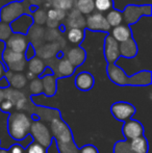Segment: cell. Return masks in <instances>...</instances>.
Segmentation results:
<instances>
[{"label":"cell","mask_w":152,"mask_h":153,"mask_svg":"<svg viewBox=\"0 0 152 153\" xmlns=\"http://www.w3.org/2000/svg\"><path fill=\"white\" fill-rule=\"evenodd\" d=\"M44 32L45 29L42 26L33 24V26L29 28L28 32H27V39L28 42L35 47V49L39 48L41 45L44 44Z\"/></svg>","instance_id":"ffe728a7"},{"label":"cell","mask_w":152,"mask_h":153,"mask_svg":"<svg viewBox=\"0 0 152 153\" xmlns=\"http://www.w3.org/2000/svg\"><path fill=\"white\" fill-rule=\"evenodd\" d=\"M29 90H30L33 96L35 95H40L43 93V83L39 77H36L35 79L30 81V85H29Z\"/></svg>","instance_id":"d6a6232c"},{"label":"cell","mask_w":152,"mask_h":153,"mask_svg":"<svg viewBox=\"0 0 152 153\" xmlns=\"http://www.w3.org/2000/svg\"><path fill=\"white\" fill-rule=\"evenodd\" d=\"M74 83L79 91L87 92L93 89L94 85H95V78H94L92 73L83 71V72H80L76 75Z\"/></svg>","instance_id":"2e32d148"},{"label":"cell","mask_w":152,"mask_h":153,"mask_svg":"<svg viewBox=\"0 0 152 153\" xmlns=\"http://www.w3.org/2000/svg\"><path fill=\"white\" fill-rule=\"evenodd\" d=\"M51 7L55 10H71L73 8V0H51Z\"/></svg>","instance_id":"4dcf8cb0"},{"label":"cell","mask_w":152,"mask_h":153,"mask_svg":"<svg viewBox=\"0 0 152 153\" xmlns=\"http://www.w3.org/2000/svg\"><path fill=\"white\" fill-rule=\"evenodd\" d=\"M78 153H99V151L94 145L87 144V145H85L83 147L79 148Z\"/></svg>","instance_id":"f35d334b"},{"label":"cell","mask_w":152,"mask_h":153,"mask_svg":"<svg viewBox=\"0 0 152 153\" xmlns=\"http://www.w3.org/2000/svg\"><path fill=\"white\" fill-rule=\"evenodd\" d=\"M94 3H95V10H97V12L101 14L110 12L115 6L114 0H94Z\"/></svg>","instance_id":"f1b7e54d"},{"label":"cell","mask_w":152,"mask_h":153,"mask_svg":"<svg viewBox=\"0 0 152 153\" xmlns=\"http://www.w3.org/2000/svg\"><path fill=\"white\" fill-rule=\"evenodd\" d=\"M6 71H7V69H6L2 64H0V78H2V77L5 75Z\"/></svg>","instance_id":"f6af8a7d"},{"label":"cell","mask_w":152,"mask_h":153,"mask_svg":"<svg viewBox=\"0 0 152 153\" xmlns=\"http://www.w3.org/2000/svg\"><path fill=\"white\" fill-rule=\"evenodd\" d=\"M55 65H56V69L53 70V73L56 78H65V77L72 76L75 72V68L70 64V62L66 57L57 59V62Z\"/></svg>","instance_id":"d6986e66"},{"label":"cell","mask_w":152,"mask_h":153,"mask_svg":"<svg viewBox=\"0 0 152 153\" xmlns=\"http://www.w3.org/2000/svg\"><path fill=\"white\" fill-rule=\"evenodd\" d=\"M67 17V12L62 10H56V21L57 22H62L64 21Z\"/></svg>","instance_id":"60d3db41"},{"label":"cell","mask_w":152,"mask_h":153,"mask_svg":"<svg viewBox=\"0 0 152 153\" xmlns=\"http://www.w3.org/2000/svg\"><path fill=\"white\" fill-rule=\"evenodd\" d=\"M85 28L89 31L110 33V26L108 25L105 16L101 13L94 12L85 18Z\"/></svg>","instance_id":"ba28073f"},{"label":"cell","mask_w":152,"mask_h":153,"mask_svg":"<svg viewBox=\"0 0 152 153\" xmlns=\"http://www.w3.org/2000/svg\"><path fill=\"white\" fill-rule=\"evenodd\" d=\"M106 73L110 80L120 87H148L152 82V73L150 70H142L129 76L117 64H108Z\"/></svg>","instance_id":"6da1fadb"},{"label":"cell","mask_w":152,"mask_h":153,"mask_svg":"<svg viewBox=\"0 0 152 153\" xmlns=\"http://www.w3.org/2000/svg\"><path fill=\"white\" fill-rule=\"evenodd\" d=\"M66 32H67V41H69L71 44H74L76 46H80L81 42L85 40V30H83V29L72 28Z\"/></svg>","instance_id":"484cf974"},{"label":"cell","mask_w":152,"mask_h":153,"mask_svg":"<svg viewBox=\"0 0 152 153\" xmlns=\"http://www.w3.org/2000/svg\"><path fill=\"white\" fill-rule=\"evenodd\" d=\"M59 24H61V23L57 22V21L48 20V19H47L46 24H45V25H46V26L48 27V28H51V29H56V28H59Z\"/></svg>","instance_id":"b9f144b4"},{"label":"cell","mask_w":152,"mask_h":153,"mask_svg":"<svg viewBox=\"0 0 152 153\" xmlns=\"http://www.w3.org/2000/svg\"><path fill=\"white\" fill-rule=\"evenodd\" d=\"M136 108L134 105L125 101H118L112 104L110 106V114L114 116L117 121L126 122L132 118L136 114Z\"/></svg>","instance_id":"9c48e42d"},{"label":"cell","mask_w":152,"mask_h":153,"mask_svg":"<svg viewBox=\"0 0 152 153\" xmlns=\"http://www.w3.org/2000/svg\"><path fill=\"white\" fill-rule=\"evenodd\" d=\"M47 150L48 149H46L44 146L33 141L25 148V153H47Z\"/></svg>","instance_id":"e575fe53"},{"label":"cell","mask_w":152,"mask_h":153,"mask_svg":"<svg viewBox=\"0 0 152 153\" xmlns=\"http://www.w3.org/2000/svg\"><path fill=\"white\" fill-rule=\"evenodd\" d=\"M31 18L33 20V24L42 26V25L46 24L47 21V14L44 7H39L36 12L31 14Z\"/></svg>","instance_id":"f546056e"},{"label":"cell","mask_w":152,"mask_h":153,"mask_svg":"<svg viewBox=\"0 0 152 153\" xmlns=\"http://www.w3.org/2000/svg\"><path fill=\"white\" fill-rule=\"evenodd\" d=\"M29 42L27 36L20 33H13L5 42V47L13 52L24 53Z\"/></svg>","instance_id":"7c38bea8"},{"label":"cell","mask_w":152,"mask_h":153,"mask_svg":"<svg viewBox=\"0 0 152 153\" xmlns=\"http://www.w3.org/2000/svg\"><path fill=\"white\" fill-rule=\"evenodd\" d=\"M7 88H10V82L6 79V77L3 76L2 78H0V90H5Z\"/></svg>","instance_id":"7bdbcfd3"},{"label":"cell","mask_w":152,"mask_h":153,"mask_svg":"<svg viewBox=\"0 0 152 153\" xmlns=\"http://www.w3.org/2000/svg\"><path fill=\"white\" fill-rule=\"evenodd\" d=\"M27 66H28V71L33 73V74H35L36 77L40 76L41 73L46 68L45 62L38 56H35L33 59H31L30 61L27 62Z\"/></svg>","instance_id":"d4e9b609"},{"label":"cell","mask_w":152,"mask_h":153,"mask_svg":"<svg viewBox=\"0 0 152 153\" xmlns=\"http://www.w3.org/2000/svg\"><path fill=\"white\" fill-rule=\"evenodd\" d=\"M33 20L31 18V16L25 14L22 15L21 17H19L15 21H13L10 24V26L12 28L13 33H20L26 36L29 28L33 26Z\"/></svg>","instance_id":"5bb4252c"},{"label":"cell","mask_w":152,"mask_h":153,"mask_svg":"<svg viewBox=\"0 0 152 153\" xmlns=\"http://www.w3.org/2000/svg\"><path fill=\"white\" fill-rule=\"evenodd\" d=\"M59 51H61L59 45L56 44V42H52L41 45L39 48L36 49V54L41 59L49 61L51 59H54Z\"/></svg>","instance_id":"e0dca14e"},{"label":"cell","mask_w":152,"mask_h":153,"mask_svg":"<svg viewBox=\"0 0 152 153\" xmlns=\"http://www.w3.org/2000/svg\"><path fill=\"white\" fill-rule=\"evenodd\" d=\"M104 59L108 64H116L120 59L119 43L114 40L110 33H108L104 39Z\"/></svg>","instance_id":"30bf717a"},{"label":"cell","mask_w":152,"mask_h":153,"mask_svg":"<svg viewBox=\"0 0 152 153\" xmlns=\"http://www.w3.org/2000/svg\"><path fill=\"white\" fill-rule=\"evenodd\" d=\"M136 1H141V0H136Z\"/></svg>","instance_id":"f907efd6"},{"label":"cell","mask_w":152,"mask_h":153,"mask_svg":"<svg viewBox=\"0 0 152 153\" xmlns=\"http://www.w3.org/2000/svg\"><path fill=\"white\" fill-rule=\"evenodd\" d=\"M13 34L12 28H10V24H6L0 21V41L2 42H6L10 36Z\"/></svg>","instance_id":"836d02e7"},{"label":"cell","mask_w":152,"mask_h":153,"mask_svg":"<svg viewBox=\"0 0 152 153\" xmlns=\"http://www.w3.org/2000/svg\"><path fill=\"white\" fill-rule=\"evenodd\" d=\"M35 56H37V54H36V49H35V47L29 43L26 50H25V52H24V57H25V59L28 62V61H30L31 59H33Z\"/></svg>","instance_id":"8d00e7d4"},{"label":"cell","mask_w":152,"mask_h":153,"mask_svg":"<svg viewBox=\"0 0 152 153\" xmlns=\"http://www.w3.org/2000/svg\"><path fill=\"white\" fill-rule=\"evenodd\" d=\"M8 82H10V87H13L14 90H19L26 85L27 79L25 77V75L22 74V73H14L12 75V77H10V79L8 80Z\"/></svg>","instance_id":"83f0119b"},{"label":"cell","mask_w":152,"mask_h":153,"mask_svg":"<svg viewBox=\"0 0 152 153\" xmlns=\"http://www.w3.org/2000/svg\"><path fill=\"white\" fill-rule=\"evenodd\" d=\"M105 19L108 21V25L110 26V28H114V27H117L119 25L122 24L123 22V15H122V12L119 10H110V12H108V14L105 15Z\"/></svg>","instance_id":"4316f807"},{"label":"cell","mask_w":152,"mask_h":153,"mask_svg":"<svg viewBox=\"0 0 152 153\" xmlns=\"http://www.w3.org/2000/svg\"><path fill=\"white\" fill-rule=\"evenodd\" d=\"M114 153H133L129 147V142L124 140V141L116 142L114 146Z\"/></svg>","instance_id":"1f68e13d"},{"label":"cell","mask_w":152,"mask_h":153,"mask_svg":"<svg viewBox=\"0 0 152 153\" xmlns=\"http://www.w3.org/2000/svg\"><path fill=\"white\" fill-rule=\"evenodd\" d=\"M4 100V90H0V103Z\"/></svg>","instance_id":"7dc6e473"},{"label":"cell","mask_w":152,"mask_h":153,"mask_svg":"<svg viewBox=\"0 0 152 153\" xmlns=\"http://www.w3.org/2000/svg\"><path fill=\"white\" fill-rule=\"evenodd\" d=\"M122 133H123L126 141H131V140L144 135L145 129L140 121L130 119L124 122L123 127H122Z\"/></svg>","instance_id":"8fae6325"},{"label":"cell","mask_w":152,"mask_h":153,"mask_svg":"<svg viewBox=\"0 0 152 153\" xmlns=\"http://www.w3.org/2000/svg\"><path fill=\"white\" fill-rule=\"evenodd\" d=\"M25 77H26L27 80H33V79L36 78V75L33 74L31 72H29V71H27V73H26V75H25Z\"/></svg>","instance_id":"bcb514c9"},{"label":"cell","mask_w":152,"mask_h":153,"mask_svg":"<svg viewBox=\"0 0 152 153\" xmlns=\"http://www.w3.org/2000/svg\"><path fill=\"white\" fill-rule=\"evenodd\" d=\"M129 142V147L133 153H148L149 151V144L146 137L142 135L136 139H133Z\"/></svg>","instance_id":"603a6c76"},{"label":"cell","mask_w":152,"mask_h":153,"mask_svg":"<svg viewBox=\"0 0 152 153\" xmlns=\"http://www.w3.org/2000/svg\"><path fill=\"white\" fill-rule=\"evenodd\" d=\"M40 79L43 83V93L48 97L54 96L56 93V77L54 75H47Z\"/></svg>","instance_id":"7402d4cb"},{"label":"cell","mask_w":152,"mask_h":153,"mask_svg":"<svg viewBox=\"0 0 152 153\" xmlns=\"http://www.w3.org/2000/svg\"><path fill=\"white\" fill-rule=\"evenodd\" d=\"M0 153H8L7 149H2V148H0Z\"/></svg>","instance_id":"c3c4849f"},{"label":"cell","mask_w":152,"mask_h":153,"mask_svg":"<svg viewBox=\"0 0 152 153\" xmlns=\"http://www.w3.org/2000/svg\"><path fill=\"white\" fill-rule=\"evenodd\" d=\"M8 153H25V148L24 146H22L21 144L15 143L12 146H10V148H7Z\"/></svg>","instance_id":"74e56055"},{"label":"cell","mask_w":152,"mask_h":153,"mask_svg":"<svg viewBox=\"0 0 152 153\" xmlns=\"http://www.w3.org/2000/svg\"><path fill=\"white\" fill-rule=\"evenodd\" d=\"M0 145H1V140H0Z\"/></svg>","instance_id":"681fc988"},{"label":"cell","mask_w":152,"mask_h":153,"mask_svg":"<svg viewBox=\"0 0 152 153\" xmlns=\"http://www.w3.org/2000/svg\"><path fill=\"white\" fill-rule=\"evenodd\" d=\"M51 130H52V139L56 140L59 153H68V145L71 149L78 150V148L74 144L71 130L68 125L63 121L62 117L54 119L51 122Z\"/></svg>","instance_id":"3957f363"},{"label":"cell","mask_w":152,"mask_h":153,"mask_svg":"<svg viewBox=\"0 0 152 153\" xmlns=\"http://www.w3.org/2000/svg\"><path fill=\"white\" fill-rule=\"evenodd\" d=\"M47 75H54V73H53L52 69L49 68V67L46 66V68L44 69V71H43L42 73H41V75L39 76V78H42V77L44 76H47Z\"/></svg>","instance_id":"ee69618b"},{"label":"cell","mask_w":152,"mask_h":153,"mask_svg":"<svg viewBox=\"0 0 152 153\" xmlns=\"http://www.w3.org/2000/svg\"><path fill=\"white\" fill-rule=\"evenodd\" d=\"M110 34L114 38V40H116L120 44V43L125 42V41L129 40L130 38H132L131 27L128 25L121 24L117 27H114L110 31Z\"/></svg>","instance_id":"44dd1931"},{"label":"cell","mask_w":152,"mask_h":153,"mask_svg":"<svg viewBox=\"0 0 152 153\" xmlns=\"http://www.w3.org/2000/svg\"><path fill=\"white\" fill-rule=\"evenodd\" d=\"M13 106H14L13 103L10 102V100H7V99H4V100L0 103V109H1L3 113H6V114H10V109H12Z\"/></svg>","instance_id":"ab89813d"},{"label":"cell","mask_w":152,"mask_h":153,"mask_svg":"<svg viewBox=\"0 0 152 153\" xmlns=\"http://www.w3.org/2000/svg\"><path fill=\"white\" fill-rule=\"evenodd\" d=\"M29 135L33 137V141L41 144L46 149H48L49 146L51 145L52 135H51L50 131L47 128L46 125L41 123V120H39V121H33L30 131H29Z\"/></svg>","instance_id":"52a82bcc"},{"label":"cell","mask_w":152,"mask_h":153,"mask_svg":"<svg viewBox=\"0 0 152 153\" xmlns=\"http://www.w3.org/2000/svg\"><path fill=\"white\" fill-rule=\"evenodd\" d=\"M122 15L126 25L131 27L133 24L138 23L142 17H151V4H128L125 8H123Z\"/></svg>","instance_id":"5b68a950"},{"label":"cell","mask_w":152,"mask_h":153,"mask_svg":"<svg viewBox=\"0 0 152 153\" xmlns=\"http://www.w3.org/2000/svg\"><path fill=\"white\" fill-rule=\"evenodd\" d=\"M73 7L83 16H89L95 12L94 0H73Z\"/></svg>","instance_id":"cb8c5ba5"},{"label":"cell","mask_w":152,"mask_h":153,"mask_svg":"<svg viewBox=\"0 0 152 153\" xmlns=\"http://www.w3.org/2000/svg\"><path fill=\"white\" fill-rule=\"evenodd\" d=\"M65 52L67 53V54H65V57L75 69L80 67L85 62V59H87V51L83 48H81L80 46L72 47V48H70L69 50L65 51Z\"/></svg>","instance_id":"9a60e30c"},{"label":"cell","mask_w":152,"mask_h":153,"mask_svg":"<svg viewBox=\"0 0 152 153\" xmlns=\"http://www.w3.org/2000/svg\"><path fill=\"white\" fill-rule=\"evenodd\" d=\"M29 2L27 0L23 1H13L5 4L0 8V21L6 24H10L13 21L18 19L22 15H29L31 16V13L29 10Z\"/></svg>","instance_id":"277c9868"},{"label":"cell","mask_w":152,"mask_h":153,"mask_svg":"<svg viewBox=\"0 0 152 153\" xmlns=\"http://www.w3.org/2000/svg\"><path fill=\"white\" fill-rule=\"evenodd\" d=\"M2 59L7 70L12 71L13 73H21L25 70L27 66V61L24 57V53L13 52L6 47L2 54Z\"/></svg>","instance_id":"8992f818"},{"label":"cell","mask_w":152,"mask_h":153,"mask_svg":"<svg viewBox=\"0 0 152 153\" xmlns=\"http://www.w3.org/2000/svg\"><path fill=\"white\" fill-rule=\"evenodd\" d=\"M31 118L24 111H14L8 114L7 132L16 142L24 141L29 135L31 127Z\"/></svg>","instance_id":"7a4b0ae2"},{"label":"cell","mask_w":152,"mask_h":153,"mask_svg":"<svg viewBox=\"0 0 152 153\" xmlns=\"http://www.w3.org/2000/svg\"><path fill=\"white\" fill-rule=\"evenodd\" d=\"M139 47L136 40L133 38H130L129 40L122 42L119 44V53L120 57L123 59H133L138 55Z\"/></svg>","instance_id":"ac0fdd59"},{"label":"cell","mask_w":152,"mask_h":153,"mask_svg":"<svg viewBox=\"0 0 152 153\" xmlns=\"http://www.w3.org/2000/svg\"><path fill=\"white\" fill-rule=\"evenodd\" d=\"M66 31L72 28L83 29L85 28V17L81 15L76 8H72L69 14H67L65 23H63Z\"/></svg>","instance_id":"4fadbf2b"},{"label":"cell","mask_w":152,"mask_h":153,"mask_svg":"<svg viewBox=\"0 0 152 153\" xmlns=\"http://www.w3.org/2000/svg\"><path fill=\"white\" fill-rule=\"evenodd\" d=\"M61 32L59 29H51V28H47L44 32V40L48 41V42L52 43L55 42L57 39L61 36Z\"/></svg>","instance_id":"d590c367"}]
</instances>
